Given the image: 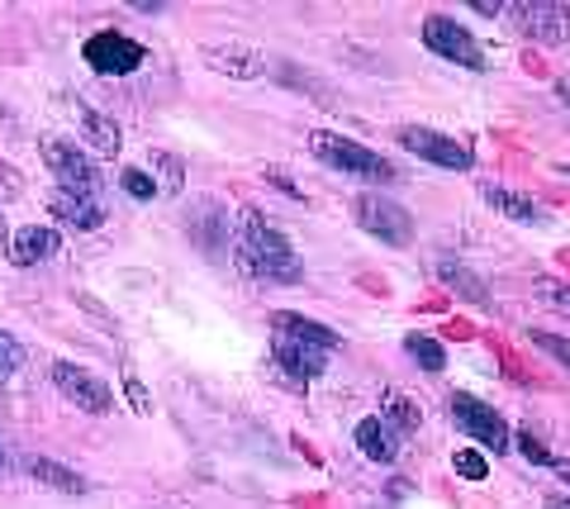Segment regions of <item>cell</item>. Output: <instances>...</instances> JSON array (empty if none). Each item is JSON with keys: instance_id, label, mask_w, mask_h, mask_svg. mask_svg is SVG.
<instances>
[{"instance_id": "obj_38", "label": "cell", "mask_w": 570, "mask_h": 509, "mask_svg": "<svg viewBox=\"0 0 570 509\" xmlns=\"http://www.w3.org/2000/svg\"><path fill=\"white\" fill-rule=\"evenodd\" d=\"M6 243H10V229H6V219H0V253H6Z\"/></svg>"}, {"instance_id": "obj_24", "label": "cell", "mask_w": 570, "mask_h": 509, "mask_svg": "<svg viewBox=\"0 0 570 509\" xmlns=\"http://www.w3.org/2000/svg\"><path fill=\"white\" fill-rule=\"evenodd\" d=\"M119 186H124V196H134V200H153V196H163V186H157L153 172H142V167H124L119 172Z\"/></svg>"}, {"instance_id": "obj_14", "label": "cell", "mask_w": 570, "mask_h": 509, "mask_svg": "<svg viewBox=\"0 0 570 509\" xmlns=\"http://www.w3.org/2000/svg\"><path fill=\"white\" fill-rule=\"evenodd\" d=\"M48 209H52V219L71 224L77 234H91V229H100V224H105V205L91 200V196H77V190H58V186H52Z\"/></svg>"}, {"instance_id": "obj_29", "label": "cell", "mask_w": 570, "mask_h": 509, "mask_svg": "<svg viewBox=\"0 0 570 509\" xmlns=\"http://www.w3.org/2000/svg\"><path fill=\"white\" fill-rule=\"evenodd\" d=\"M124 395H129L134 414H153V395H148V385H142L134 372H124Z\"/></svg>"}, {"instance_id": "obj_33", "label": "cell", "mask_w": 570, "mask_h": 509, "mask_svg": "<svg viewBox=\"0 0 570 509\" xmlns=\"http://www.w3.org/2000/svg\"><path fill=\"white\" fill-rule=\"evenodd\" d=\"M475 6V14H485V20H494V14H504V6H499V0H471Z\"/></svg>"}, {"instance_id": "obj_2", "label": "cell", "mask_w": 570, "mask_h": 509, "mask_svg": "<svg viewBox=\"0 0 570 509\" xmlns=\"http://www.w3.org/2000/svg\"><path fill=\"white\" fill-rule=\"evenodd\" d=\"M309 153L324 167L352 172V177H362V182H390V177H395V167H390L376 148L356 144V138H347V134H333V129H314L309 134Z\"/></svg>"}, {"instance_id": "obj_17", "label": "cell", "mask_w": 570, "mask_h": 509, "mask_svg": "<svg viewBox=\"0 0 570 509\" xmlns=\"http://www.w3.org/2000/svg\"><path fill=\"white\" fill-rule=\"evenodd\" d=\"M480 196H485L490 209H499V215H509V219H519V224H547V209L523 196V190H509V186H480Z\"/></svg>"}, {"instance_id": "obj_4", "label": "cell", "mask_w": 570, "mask_h": 509, "mask_svg": "<svg viewBox=\"0 0 570 509\" xmlns=\"http://www.w3.org/2000/svg\"><path fill=\"white\" fill-rule=\"evenodd\" d=\"M448 410H452V424L466 433V438H475L480 448H490L494 458L513 448V433H509V424H504V414H499L494 405H485V400H475V395H466V391H452V395H448Z\"/></svg>"}, {"instance_id": "obj_31", "label": "cell", "mask_w": 570, "mask_h": 509, "mask_svg": "<svg viewBox=\"0 0 570 509\" xmlns=\"http://www.w3.org/2000/svg\"><path fill=\"white\" fill-rule=\"evenodd\" d=\"M148 157H153V167L167 177V190H181V163H176L171 153H148Z\"/></svg>"}, {"instance_id": "obj_11", "label": "cell", "mask_w": 570, "mask_h": 509, "mask_svg": "<svg viewBox=\"0 0 570 509\" xmlns=\"http://www.w3.org/2000/svg\"><path fill=\"white\" fill-rule=\"evenodd\" d=\"M272 362L295 385H309V381H318V376L328 372V348L305 343V339H291V333H276V339H272Z\"/></svg>"}, {"instance_id": "obj_1", "label": "cell", "mask_w": 570, "mask_h": 509, "mask_svg": "<svg viewBox=\"0 0 570 509\" xmlns=\"http://www.w3.org/2000/svg\"><path fill=\"white\" fill-rule=\"evenodd\" d=\"M234 262L253 281H272V286H299V281H305V262H299V253L291 248V238L281 234L276 219H266L253 205L238 215Z\"/></svg>"}, {"instance_id": "obj_9", "label": "cell", "mask_w": 570, "mask_h": 509, "mask_svg": "<svg viewBox=\"0 0 570 509\" xmlns=\"http://www.w3.org/2000/svg\"><path fill=\"white\" fill-rule=\"evenodd\" d=\"M504 20L538 43L570 39V6H557V0H513V6H504Z\"/></svg>"}, {"instance_id": "obj_35", "label": "cell", "mask_w": 570, "mask_h": 509, "mask_svg": "<svg viewBox=\"0 0 570 509\" xmlns=\"http://www.w3.org/2000/svg\"><path fill=\"white\" fill-rule=\"evenodd\" d=\"M547 509H570V500L566 496H547Z\"/></svg>"}, {"instance_id": "obj_20", "label": "cell", "mask_w": 570, "mask_h": 509, "mask_svg": "<svg viewBox=\"0 0 570 509\" xmlns=\"http://www.w3.org/2000/svg\"><path fill=\"white\" fill-rule=\"evenodd\" d=\"M381 419H385V424L395 429L400 438L423 429V410H419V400H409L404 391H385V395H381Z\"/></svg>"}, {"instance_id": "obj_26", "label": "cell", "mask_w": 570, "mask_h": 509, "mask_svg": "<svg viewBox=\"0 0 570 509\" xmlns=\"http://www.w3.org/2000/svg\"><path fill=\"white\" fill-rule=\"evenodd\" d=\"M452 467H456V477H466V481H485L490 477L485 452H475V448H456L452 452Z\"/></svg>"}, {"instance_id": "obj_30", "label": "cell", "mask_w": 570, "mask_h": 509, "mask_svg": "<svg viewBox=\"0 0 570 509\" xmlns=\"http://www.w3.org/2000/svg\"><path fill=\"white\" fill-rule=\"evenodd\" d=\"M513 443H519L523 458H528V462H538V467H551V462H557V458H551V452H547L542 438H532V429H528V433H519V438H513Z\"/></svg>"}, {"instance_id": "obj_13", "label": "cell", "mask_w": 570, "mask_h": 509, "mask_svg": "<svg viewBox=\"0 0 570 509\" xmlns=\"http://www.w3.org/2000/svg\"><path fill=\"white\" fill-rule=\"evenodd\" d=\"M58 253V229L48 224H24V229H10V243H6V257L14 267H39Z\"/></svg>"}, {"instance_id": "obj_6", "label": "cell", "mask_w": 570, "mask_h": 509, "mask_svg": "<svg viewBox=\"0 0 570 509\" xmlns=\"http://www.w3.org/2000/svg\"><path fill=\"white\" fill-rule=\"evenodd\" d=\"M43 163L52 177H58V190H77V196H91V200L105 196L96 163L77 144H67V138H43Z\"/></svg>"}, {"instance_id": "obj_36", "label": "cell", "mask_w": 570, "mask_h": 509, "mask_svg": "<svg viewBox=\"0 0 570 509\" xmlns=\"http://www.w3.org/2000/svg\"><path fill=\"white\" fill-rule=\"evenodd\" d=\"M10 467V448H6V438H0V471Z\"/></svg>"}, {"instance_id": "obj_27", "label": "cell", "mask_w": 570, "mask_h": 509, "mask_svg": "<svg viewBox=\"0 0 570 509\" xmlns=\"http://www.w3.org/2000/svg\"><path fill=\"white\" fill-rule=\"evenodd\" d=\"M20 362H24V348H20V339L0 329V381H10L14 372H20Z\"/></svg>"}, {"instance_id": "obj_19", "label": "cell", "mask_w": 570, "mask_h": 509, "mask_svg": "<svg viewBox=\"0 0 570 509\" xmlns=\"http://www.w3.org/2000/svg\"><path fill=\"white\" fill-rule=\"evenodd\" d=\"M24 471H29V481H39L48 490H62V496H86V490H91V481H86L81 471H71V467L52 462V458H33Z\"/></svg>"}, {"instance_id": "obj_23", "label": "cell", "mask_w": 570, "mask_h": 509, "mask_svg": "<svg viewBox=\"0 0 570 509\" xmlns=\"http://www.w3.org/2000/svg\"><path fill=\"white\" fill-rule=\"evenodd\" d=\"M404 348H409V358H414L423 372H442V366H448V353H442V343L428 339V333H409Z\"/></svg>"}, {"instance_id": "obj_22", "label": "cell", "mask_w": 570, "mask_h": 509, "mask_svg": "<svg viewBox=\"0 0 570 509\" xmlns=\"http://www.w3.org/2000/svg\"><path fill=\"white\" fill-rule=\"evenodd\" d=\"M276 333H291V339H305V343H318V348H337V333L314 324V320H299V314H276Z\"/></svg>"}, {"instance_id": "obj_37", "label": "cell", "mask_w": 570, "mask_h": 509, "mask_svg": "<svg viewBox=\"0 0 570 509\" xmlns=\"http://www.w3.org/2000/svg\"><path fill=\"white\" fill-rule=\"evenodd\" d=\"M557 96H561V100L570 105V81H557Z\"/></svg>"}, {"instance_id": "obj_10", "label": "cell", "mask_w": 570, "mask_h": 509, "mask_svg": "<svg viewBox=\"0 0 570 509\" xmlns=\"http://www.w3.org/2000/svg\"><path fill=\"white\" fill-rule=\"evenodd\" d=\"M395 138H400L404 153H414V157H423V163H433V167H448V172H471L475 167L471 148L456 144V138H448V134H438V129L404 125V129H395Z\"/></svg>"}, {"instance_id": "obj_28", "label": "cell", "mask_w": 570, "mask_h": 509, "mask_svg": "<svg viewBox=\"0 0 570 509\" xmlns=\"http://www.w3.org/2000/svg\"><path fill=\"white\" fill-rule=\"evenodd\" d=\"M538 301H547L551 310H561V314H570V281H551V276H542L538 286Z\"/></svg>"}, {"instance_id": "obj_8", "label": "cell", "mask_w": 570, "mask_h": 509, "mask_svg": "<svg viewBox=\"0 0 570 509\" xmlns=\"http://www.w3.org/2000/svg\"><path fill=\"white\" fill-rule=\"evenodd\" d=\"M352 219L362 224L371 238L390 243V248H409V238H414V215H409L400 200H390V196H356L352 200Z\"/></svg>"}, {"instance_id": "obj_3", "label": "cell", "mask_w": 570, "mask_h": 509, "mask_svg": "<svg viewBox=\"0 0 570 509\" xmlns=\"http://www.w3.org/2000/svg\"><path fill=\"white\" fill-rule=\"evenodd\" d=\"M423 48L442 62L466 67V72H485V48H480V39L456 20V14H428L423 20Z\"/></svg>"}, {"instance_id": "obj_16", "label": "cell", "mask_w": 570, "mask_h": 509, "mask_svg": "<svg viewBox=\"0 0 570 509\" xmlns=\"http://www.w3.org/2000/svg\"><path fill=\"white\" fill-rule=\"evenodd\" d=\"M352 438H356V448H362V458H371V462H395L400 458V433L385 424L381 414H366V419H356V429H352Z\"/></svg>"}, {"instance_id": "obj_34", "label": "cell", "mask_w": 570, "mask_h": 509, "mask_svg": "<svg viewBox=\"0 0 570 509\" xmlns=\"http://www.w3.org/2000/svg\"><path fill=\"white\" fill-rule=\"evenodd\" d=\"M551 471H557V477L570 486V462H551Z\"/></svg>"}, {"instance_id": "obj_18", "label": "cell", "mask_w": 570, "mask_h": 509, "mask_svg": "<svg viewBox=\"0 0 570 509\" xmlns=\"http://www.w3.org/2000/svg\"><path fill=\"white\" fill-rule=\"evenodd\" d=\"M190 234H195V243H200L205 253H219V248H228V234H234V229H228V215H224V209L214 205V200H205V205L190 215Z\"/></svg>"}, {"instance_id": "obj_7", "label": "cell", "mask_w": 570, "mask_h": 509, "mask_svg": "<svg viewBox=\"0 0 570 509\" xmlns=\"http://www.w3.org/2000/svg\"><path fill=\"white\" fill-rule=\"evenodd\" d=\"M81 58L100 77H129L148 62V48H142L138 39H129V33H119V29H100L81 43Z\"/></svg>"}, {"instance_id": "obj_32", "label": "cell", "mask_w": 570, "mask_h": 509, "mask_svg": "<svg viewBox=\"0 0 570 509\" xmlns=\"http://www.w3.org/2000/svg\"><path fill=\"white\" fill-rule=\"evenodd\" d=\"M266 182H272L276 190H285V196H291V200H299V186H295L291 177H285V172H266Z\"/></svg>"}, {"instance_id": "obj_15", "label": "cell", "mask_w": 570, "mask_h": 509, "mask_svg": "<svg viewBox=\"0 0 570 509\" xmlns=\"http://www.w3.org/2000/svg\"><path fill=\"white\" fill-rule=\"evenodd\" d=\"M71 115H77L81 134L91 138V148L100 157H119L124 153V134H119V125L105 110H96V105H86V100H71Z\"/></svg>"}, {"instance_id": "obj_12", "label": "cell", "mask_w": 570, "mask_h": 509, "mask_svg": "<svg viewBox=\"0 0 570 509\" xmlns=\"http://www.w3.org/2000/svg\"><path fill=\"white\" fill-rule=\"evenodd\" d=\"M200 58H205L209 72H219L228 81H257L266 72V58L253 43H205Z\"/></svg>"}, {"instance_id": "obj_5", "label": "cell", "mask_w": 570, "mask_h": 509, "mask_svg": "<svg viewBox=\"0 0 570 509\" xmlns=\"http://www.w3.org/2000/svg\"><path fill=\"white\" fill-rule=\"evenodd\" d=\"M48 381L58 385V395L67 405H77L81 414H110V405H115V385L81 362H52Z\"/></svg>"}, {"instance_id": "obj_21", "label": "cell", "mask_w": 570, "mask_h": 509, "mask_svg": "<svg viewBox=\"0 0 570 509\" xmlns=\"http://www.w3.org/2000/svg\"><path fill=\"white\" fill-rule=\"evenodd\" d=\"M438 281H442L448 291H456L461 301H471V305H490V291L471 276V267H461V262H452V257H442V262H438Z\"/></svg>"}, {"instance_id": "obj_25", "label": "cell", "mask_w": 570, "mask_h": 509, "mask_svg": "<svg viewBox=\"0 0 570 509\" xmlns=\"http://www.w3.org/2000/svg\"><path fill=\"white\" fill-rule=\"evenodd\" d=\"M528 343H532V348H542V353H547L551 362L570 366V339H561V333H547V329H528Z\"/></svg>"}]
</instances>
